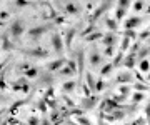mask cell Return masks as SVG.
I'll use <instances>...</instances> for the list:
<instances>
[{"mask_svg":"<svg viewBox=\"0 0 150 125\" xmlns=\"http://www.w3.org/2000/svg\"><path fill=\"white\" fill-rule=\"evenodd\" d=\"M112 2H113V0H103L102 4L98 5V8H97V10H95V12H93V13L90 15V18H88V22H90V23H95L97 20H98V18H100V17H102L103 13H105V12H107L108 8H110V5H112Z\"/></svg>","mask_w":150,"mask_h":125,"instance_id":"cell-1","label":"cell"},{"mask_svg":"<svg viewBox=\"0 0 150 125\" xmlns=\"http://www.w3.org/2000/svg\"><path fill=\"white\" fill-rule=\"evenodd\" d=\"M8 32H10V37L12 38H18L22 33L25 32V22H23L22 18H15V20L12 22Z\"/></svg>","mask_w":150,"mask_h":125,"instance_id":"cell-2","label":"cell"},{"mask_svg":"<svg viewBox=\"0 0 150 125\" xmlns=\"http://www.w3.org/2000/svg\"><path fill=\"white\" fill-rule=\"evenodd\" d=\"M12 88L13 90H17V92H23L27 93L28 90H30V83H28V78H18V80H15L13 83H12Z\"/></svg>","mask_w":150,"mask_h":125,"instance_id":"cell-3","label":"cell"},{"mask_svg":"<svg viewBox=\"0 0 150 125\" xmlns=\"http://www.w3.org/2000/svg\"><path fill=\"white\" fill-rule=\"evenodd\" d=\"M48 30H52V25H38V27L30 28L28 35H30V38H38V37H42L43 33H47Z\"/></svg>","mask_w":150,"mask_h":125,"instance_id":"cell-4","label":"cell"},{"mask_svg":"<svg viewBox=\"0 0 150 125\" xmlns=\"http://www.w3.org/2000/svg\"><path fill=\"white\" fill-rule=\"evenodd\" d=\"M142 22H144V18H140V17H130L125 20V30H135L139 25H142Z\"/></svg>","mask_w":150,"mask_h":125,"instance_id":"cell-5","label":"cell"},{"mask_svg":"<svg viewBox=\"0 0 150 125\" xmlns=\"http://www.w3.org/2000/svg\"><path fill=\"white\" fill-rule=\"evenodd\" d=\"M25 55L28 57H37V59H43V57H48V52L43 49H28V50H22Z\"/></svg>","mask_w":150,"mask_h":125,"instance_id":"cell-6","label":"cell"},{"mask_svg":"<svg viewBox=\"0 0 150 125\" xmlns=\"http://www.w3.org/2000/svg\"><path fill=\"white\" fill-rule=\"evenodd\" d=\"M65 64H67V60L65 59H57V60H54V62H48L47 64V70L48 72H57V70H60Z\"/></svg>","mask_w":150,"mask_h":125,"instance_id":"cell-7","label":"cell"},{"mask_svg":"<svg viewBox=\"0 0 150 125\" xmlns=\"http://www.w3.org/2000/svg\"><path fill=\"white\" fill-rule=\"evenodd\" d=\"M135 64H137V55L130 52V54H129L127 57H125V59L122 60V64H120V65H123L125 69H134V67H135Z\"/></svg>","mask_w":150,"mask_h":125,"instance_id":"cell-8","label":"cell"},{"mask_svg":"<svg viewBox=\"0 0 150 125\" xmlns=\"http://www.w3.org/2000/svg\"><path fill=\"white\" fill-rule=\"evenodd\" d=\"M100 98L98 97H93V95H90V97H85L83 100H82V107L85 110H90V109H93L97 105V102H98Z\"/></svg>","mask_w":150,"mask_h":125,"instance_id":"cell-9","label":"cell"},{"mask_svg":"<svg viewBox=\"0 0 150 125\" xmlns=\"http://www.w3.org/2000/svg\"><path fill=\"white\" fill-rule=\"evenodd\" d=\"M134 82V73L132 72H120L117 77V83H132Z\"/></svg>","mask_w":150,"mask_h":125,"instance_id":"cell-10","label":"cell"},{"mask_svg":"<svg viewBox=\"0 0 150 125\" xmlns=\"http://www.w3.org/2000/svg\"><path fill=\"white\" fill-rule=\"evenodd\" d=\"M52 45H54V50L57 54L64 52V42H62V38L59 37V33H52Z\"/></svg>","mask_w":150,"mask_h":125,"instance_id":"cell-11","label":"cell"},{"mask_svg":"<svg viewBox=\"0 0 150 125\" xmlns=\"http://www.w3.org/2000/svg\"><path fill=\"white\" fill-rule=\"evenodd\" d=\"M103 64V59H102V55L98 54L97 50H93L90 54V65L93 67V69H97V67H100Z\"/></svg>","mask_w":150,"mask_h":125,"instance_id":"cell-12","label":"cell"},{"mask_svg":"<svg viewBox=\"0 0 150 125\" xmlns=\"http://www.w3.org/2000/svg\"><path fill=\"white\" fill-rule=\"evenodd\" d=\"M83 62H85L83 50H79V52H77V73L80 77L83 75Z\"/></svg>","mask_w":150,"mask_h":125,"instance_id":"cell-13","label":"cell"},{"mask_svg":"<svg viewBox=\"0 0 150 125\" xmlns=\"http://www.w3.org/2000/svg\"><path fill=\"white\" fill-rule=\"evenodd\" d=\"M102 44L105 45V47H108V45H115V44H117V33L107 32L102 37Z\"/></svg>","mask_w":150,"mask_h":125,"instance_id":"cell-14","label":"cell"},{"mask_svg":"<svg viewBox=\"0 0 150 125\" xmlns=\"http://www.w3.org/2000/svg\"><path fill=\"white\" fill-rule=\"evenodd\" d=\"M64 8L67 13H72V15H79L80 13V7L77 5V4H74V2H67Z\"/></svg>","mask_w":150,"mask_h":125,"instance_id":"cell-15","label":"cell"},{"mask_svg":"<svg viewBox=\"0 0 150 125\" xmlns=\"http://www.w3.org/2000/svg\"><path fill=\"white\" fill-rule=\"evenodd\" d=\"M38 73H40V72H38V69H37V67H32V65L23 70V77H25V78H37Z\"/></svg>","mask_w":150,"mask_h":125,"instance_id":"cell-16","label":"cell"},{"mask_svg":"<svg viewBox=\"0 0 150 125\" xmlns=\"http://www.w3.org/2000/svg\"><path fill=\"white\" fill-rule=\"evenodd\" d=\"M75 28H70V30H67L65 32V44H64V47H67V49H70L72 47V40H74V37H75Z\"/></svg>","mask_w":150,"mask_h":125,"instance_id":"cell-17","label":"cell"},{"mask_svg":"<svg viewBox=\"0 0 150 125\" xmlns=\"http://www.w3.org/2000/svg\"><path fill=\"white\" fill-rule=\"evenodd\" d=\"M102 37H103V33L102 32H92V33H88L87 37H83L85 38V42H97V40H102Z\"/></svg>","mask_w":150,"mask_h":125,"instance_id":"cell-18","label":"cell"},{"mask_svg":"<svg viewBox=\"0 0 150 125\" xmlns=\"http://www.w3.org/2000/svg\"><path fill=\"white\" fill-rule=\"evenodd\" d=\"M150 54V47H142V49L139 50V52H137V62H140V60H144L145 57H147V55Z\"/></svg>","mask_w":150,"mask_h":125,"instance_id":"cell-19","label":"cell"},{"mask_svg":"<svg viewBox=\"0 0 150 125\" xmlns=\"http://www.w3.org/2000/svg\"><path fill=\"white\" fill-rule=\"evenodd\" d=\"M75 85H77V83H75L74 80H67V82L64 83L62 90H64L65 93H70V92H74V90H75Z\"/></svg>","mask_w":150,"mask_h":125,"instance_id":"cell-20","label":"cell"},{"mask_svg":"<svg viewBox=\"0 0 150 125\" xmlns=\"http://www.w3.org/2000/svg\"><path fill=\"white\" fill-rule=\"evenodd\" d=\"M85 78H87V83H88L90 92H95V78H93V75H92L90 72H87V73H85Z\"/></svg>","mask_w":150,"mask_h":125,"instance_id":"cell-21","label":"cell"},{"mask_svg":"<svg viewBox=\"0 0 150 125\" xmlns=\"http://www.w3.org/2000/svg\"><path fill=\"white\" fill-rule=\"evenodd\" d=\"M139 70L140 72H149L150 70V60L149 59H144L139 62Z\"/></svg>","mask_w":150,"mask_h":125,"instance_id":"cell-22","label":"cell"},{"mask_svg":"<svg viewBox=\"0 0 150 125\" xmlns=\"http://www.w3.org/2000/svg\"><path fill=\"white\" fill-rule=\"evenodd\" d=\"M105 23H107V27L110 28V32L117 33L118 25H117V20H115V18H107V20H105Z\"/></svg>","mask_w":150,"mask_h":125,"instance_id":"cell-23","label":"cell"},{"mask_svg":"<svg viewBox=\"0 0 150 125\" xmlns=\"http://www.w3.org/2000/svg\"><path fill=\"white\" fill-rule=\"evenodd\" d=\"M144 98H145V95L142 92H135L134 95H132V102H134V105H137V103H140Z\"/></svg>","mask_w":150,"mask_h":125,"instance_id":"cell-24","label":"cell"},{"mask_svg":"<svg viewBox=\"0 0 150 125\" xmlns=\"http://www.w3.org/2000/svg\"><path fill=\"white\" fill-rule=\"evenodd\" d=\"M112 70H113V65H112V62H110V64H107V65H103V67H102V70H100V75H102V77H107Z\"/></svg>","mask_w":150,"mask_h":125,"instance_id":"cell-25","label":"cell"},{"mask_svg":"<svg viewBox=\"0 0 150 125\" xmlns=\"http://www.w3.org/2000/svg\"><path fill=\"white\" fill-rule=\"evenodd\" d=\"M122 60H123V52H118L115 57H113V62H112V65H113V69L115 67H118L120 64H122Z\"/></svg>","mask_w":150,"mask_h":125,"instance_id":"cell-26","label":"cell"},{"mask_svg":"<svg viewBox=\"0 0 150 125\" xmlns=\"http://www.w3.org/2000/svg\"><path fill=\"white\" fill-rule=\"evenodd\" d=\"M134 88H135V92H145V90H150V87L147 85V83H140V82L135 83Z\"/></svg>","mask_w":150,"mask_h":125,"instance_id":"cell-27","label":"cell"},{"mask_svg":"<svg viewBox=\"0 0 150 125\" xmlns=\"http://www.w3.org/2000/svg\"><path fill=\"white\" fill-rule=\"evenodd\" d=\"M130 7V0H118L117 8H122V10H129Z\"/></svg>","mask_w":150,"mask_h":125,"instance_id":"cell-28","label":"cell"},{"mask_svg":"<svg viewBox=\"0 0 150 125\" xmlns=\"http://www.w3.org/2000/svg\"><path fill=\"white\" fill-rule=\"evenodd\" d=\"M27 102H28V98H27V100H18V102H15V103L10 107V112H12V114H15V110L18 109V107H22L23 103H27Z\"/></svg>","mask_w":150,"mask_h":125,"instance_id":"cell-29","label":"cell"},{"mask_svg":"<svg viewBox=\"0 0 150 125\" xmlns=\"http://www.w3.org/2000/svg\"><path fill=\"white\" fill-rule=\"evenodd\" d=\"M130 47V38H127V37H123V40H122V45H120V52H125V50Z\"/></svg>","mask_w":150,"mask_h":125,"instance_id":"cell-30","label":"cell"},{"mask_svg":"<svg viewBox=\"0 0 150 125\" xmlns=\"http://www.w3.org/2000/svg\"><path fill=\"white\" fill-rule=\"evenodd\" d=\"M125 13H127V10H122V8H117V12H115V20L117 22H120L123 17H125Z\"/></svg>","mask_w":150,"mask_h":125,"instance_id":"cell-31","label":"cell"},{"mask_svg":"<svg viewBox=\"0 0 150 125\" xmlns=\"http://www.w3.org/2000/svg\"><path fill=\"white\" fill-rule=\"evenodd\" d=\"M7 87H8V85H7V82H5V73L0 72V90H5Z\"/></svg>","mask_w":150,"mask_h":125,"instance_id":"cell-32","label":"cell"},{"mask_svg":"<svg viewBox=\"0 0 150 125\" xmlns=\"http://www.w3.org/2000/svg\"><path fill=\"white\" fill-rule=\"evenodd\" d=\"M134 10L135 12H142V10H144V0H135Z\"/></svg>","mask_w":150,"mask_h":125,"instance_id":"cell-33","label":"cell"},{"mask_svg":"<svg viewBox=\"0 0 150 125\" xmlns=\"http://www.w3.org/2000/svg\"><path fill=\"white\" fill-rule=\"evenodd\" d=\"M149 37H150V27L147 28V30H144V32L139 35V42L140 40H149Z\"/></svg>","mask_w":150,"mask_h":125,"instance_id":"cell-34","label":"cell"},{"mask_svg":"<svg viewBox=\"0 0 150 125\" xmlns=\"http://www.w3.org/2000/svg\"><path fill=\"white\" fill-rule=\"evenodd\" d=\"M92 32H95V25H93V23H90V25H88V27L82 32V37H87V35H88V33H92Z\"/></svg>","mask_w":150,"mask_h":125,"instance_id":"cell-35","label":"cell"},{"mask_svg":"<svg viewBox=\"0 0 150 125\" xmlns=\"http://www.w3.org/2000/svg\"><path fill=\"white\" fill-rule=\"evenodd\" d=\"M2 47H4V50H13V49H15V47L8 42V38H7V37H4V45H2Z\"/></svg>","mask_w":150,"mask_h":125,"instance_id":"cell-36","label":"cell"},{"mask_svg":"<svg viewBox=\"0 0 150 125\" xmlns=\"http://www.w3.org/2000/svg\"><path fill=\"white\" fill-rule=\"evenodd\" d=\"M105 55L107 57H113L115 55V45H108L107 49H105Z\"/></svg>","mask_w":150,"mask_h":125,"instance_id":"cell-37","label":"cell"},{"mask_svg":"<svg viewBox=\"0 0 150 125\" xmlns=\"http://www.w3.org/2000/svg\"><path fill=\"white\" fill-rule=\"evenodd\" d=\"M103 88H105V83L102 80H97L95 82V92H102Z\"/></svg>","mask_w":150,"mask_h":125,"instance_id":"cell-38","label":"cell"},{"mask_svg":"<svg viewBox=\"0 0 150 125\" xmlns=\"http://www.w3.org/2000/svg\"><path fill=\"white\" fill-rule=\"evenodd\" d=\"M79 125H92V122L88 119H85L83 115H80V117H79Z\"/></svg>","mask_w":150,"mask_h":125,"instance_id":"cell-39","label":"cell"},{"mask_svg":"<svg viewBox=\"0 0 150 125\" xmlns=\"http://www.w3.org/2000/svg\"><path fill=\"white\" fill-rule=\"evenodd\" d=\"M123 37H127V38H137V33H135V30H125V35Z\"/></svg>","mask_w":150,"mask_h":125,"instance_id":"cell-40","label":"cell"},{"mask_svg":"<svg viewBox=\"0 0 150 125\" xmlns=\"http://www.w3.org/2000/svg\"><path fill=\"white\" fill-rule=\"evenodd\" d=\"M38 109H40V112H43V114L47 112V103H45V100H43V98L38 102Z\"/></svg>","mask_w":150,"mask_h":125,"instance_id":"cell-41","label":"cell"},{"mask_svg":"<svg viewBox=\"0 0 150 125\" xmlns=\"http://www.w3.org/2000/svg\"><path fill=\"white\" fill-rule=\"evenodd\" d=\"M27 124H28V125H40V120H38L37 117H30Z\"/></svg>","mask_w":150,"mask_h":125,"instance_id":"cell-42","label":"cell"},{"mask_svg":"<svg viewBox=\"0 0 150 125\" xmlns=\"http://www.w3.org/2000/svg\"><path fill=\"white\" fill-rule=\"evenodd\" d=\"M142 49V45H140V42H135L134 44V47H132V54H137L139 50Z\"/></svg>","mask_w":150,"mask_h":125,"instance_id":"cell-43","label":"cell"},{"mask_svg":"<svg viewBox=\"0 0 150 125\" xmlns=\"http://www.w3.org/2000/svg\"><path fill=\"white\" fill-rule=\"evenodd\" d=\"M15 4H17V7H25V5H28L27 0H15Z\"/></svg>","mask_w":150,"mask_h":125,"instance_id":"cell-44","label":"cell"},{"mask_svg":"<svg viewBox=\"0 0 150 125\" xmlns=\"http://www.w3.org/2000/svg\"><path fill=\"white\" fill-rule=\"evenodd\" d=\"M120 93H122V95H129V93H130V88H129V87H120Z\"/></svg>","mask_w":150,"mask_h":125,"instance_id":"cell-45","label":"cell"},{"mask_svg":"<svg viewBox=\"0 0 150 125\" xmlns=\"http://www.w3.org/2000/svg\"><path fill=\"white\" fill-rule=\"evenodd\" d=\"M150 117V102L147 103V107H145V119H149Z\"/></svg>","mask_w":150,"mask_h":125,"instance_id":"cell-46","label":"cell"},{"mask_svg":"<svg viewBox=\"0 0 150 125\" xmlns=\"http://www.w3.org/2000/svg\"><path fill=\"white\" fill-rule=\"evenodd\" d=\"M64 100H65V103H67V105H70V107H74V102H72V100H70V98L67 97V95H64Z\"/></svg>","mask_w":150,"mask_h":125,"instance_id":"cell-47","label":"cell"},{"mask_svg":"<svg viewBox=\"0 0 150 125\" xmlns=\"http://www.w3.org/2000/svg\"><path fill=\"white\" fill-rule=\"evenodd\" d=\"M8 18V12H2L0 13V20H7Z\"/></svg>","mask_w":150,"mask_h":125,"instance_id":"cell-48","label":"cell"},{"mask_svg":"<svg viewBox=\"0 0 150 125\" xmlns=\"http://www.w3.org/2000/svg\"><path fill=\"white\" fill-rule=\"evenodd\" d=\"M7 62H8V60H5V62H4V64H0V72L4 70V67H5V65H7Z\"/></svg>","mask_w":150,"mask_h":125,"instance_id":"cell-49","label":"cell"},{"mask_svg":"<svg viewBox=\"0 0 150 125\" xmlns=\"http://www.w3.org/2000/svg\"><path fill=\"white\" fill-rule=\"evenodd\" d=\"M147 13H149V15H150V5L147 7Z\"/></svg>","mask_w":150,"mask_h":125,"instance_id":"cell-50","label":"cell"},{"mask_svg":"<svg viewBox=\"0 0 150 125\" xmlns=\"http://www.w3.org/2000/svg\"><path fill=\"white\" fill-rule=\"evenodd\" d=\"M70 125H79V124H75V122H69Z\"/></svg>","mask_w":150,"mask_h":125,"instance_id":"cell-51","label":"cell"},{"mask_svg":"<svg viewBox=\"0 0 150 125\" xmlns=\"http://www.w3.org/2000/svg\"><path fill=\"white\" fill-rule=\"evenodd\" d=\"M0 100H2V102H4V100H5V97H2V95H0Z\"/></svg>","mask_w":150,"mask_h":125,"instance_id":"cell-52","label":"cell"},{"mask_svg":"<svg viewBox=\"0 0 150 125\" xmlns=\"http://www.w3.org/2000/svg\"><path fill=\"white\" fill-rule=\"evenodd\" d=\"M149 80H150V70H149Z\"/></svg>","mask_w":150,"mask_h":125,"instance_id":"cell-53","label":"cell"},{"mask_svg":"<svg viewBox=\"0 0 150 125\" xmlns=\"http://www.w3.org/2000/svg\"><path fill=\"white\" fill-rule=\"evenodd\" d=\"M149 47H150V37H149Z\"/></svg>","mask_w":150,"mask_h":125,"instance_id":"cell-54","label":"cell"},{"mask_svg":"<svg viewBox=\"0 0 150 125\" xmlns=\"http://www.w3.org/2000/svg\"><path fill=\"white\" fill-rule=\"evenodd\" d=\"M125 125H130V124H125Z\"/></svg>","mask_w":150,"mask_h":125,"instance_id":"cell-55","label":"cell"}]
</instances>
